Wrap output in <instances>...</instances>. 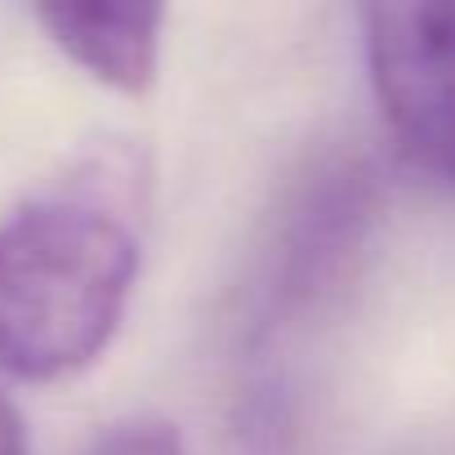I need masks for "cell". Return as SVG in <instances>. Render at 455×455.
<instances>
[{"instance_id": "8992f818", "label": "cell", "mask_w": 455, "mask_h": 455, "mask_svg": "<svg viewBox=\"0 0 455 455\" xmlns=\"http://www.w3.org/2000/svg\"><path fill=\"white\" fill-rule=\"evenodd\" d=\"M0 455H28V433H23V419L14 411V402L0 388Z\"/></svg>"}, {"instance_id": "3957f363", "label": "cell", "mask_w": 455, "mask_h": 455, "mask_svg": "<svg viewBox=\"0 0 455 455\" xmlns=\"http://www.w3.org/2000/svg\"><path fill=\"white\" fill-rule=\"evenodd\" d=\"M45 36L94 81L121 90V94H143L156 81L161 68V28L165 10L156 5H54L32 10Z\"/></svg>"}, {"instance_id": "5b68a950", "label": "cell", "mask_w": 455, "mask_h": 455, "mask_svg": "<svg viewBox=\"0 0 455 455\" xmlns=\"http://www.w3.org/2000/svg\"><path fill=\"white\" fill-rule=\"evenodd\" d=\"M85 455H183V437L161 415H130L108 424Z\"/></svg>"}, {"instance_id": "277c9868", "label": "cell", "mask_w": 455, "mask_h": 455, "mask_svg": "<svg viewBox=\"0 0 455 455\" xmlns=\"http://www.w3.org/2000/svg\"><path fill=\"white\" fill-rule=\"evenodd\" d=\"M375 219V183L362 165H339L331 170L308 205L295 219L291 233V251L282 264V299L299 304L313 299L322 291H331L344 268L353 264V255L362 251L366 233Z\"/></svg>"}, {"instance_id": "6da1fadb", "label": "cell", "mask_w": 455, "mask_h": 455, "mask_svg": "<svg viewBox=\"0 0 455 455\" xmlns=\"http://www.w3.org/2000/svg\"><path fill=\"white\" fill-rule=\"evenodd\" d=\"M134 174L99 161L0 219V366L50 384L94 366L139 277Z\"/></svg>"}, {"instance_id": "7a4b0ae2", "label": "cell", "mask_w": 455, "mask_h": 455, "mask_svg": "<svg viewBox=\"0 0 455 455\" xmlns=\"http://www.w3.org/2000/svg\"><path fill=\"white\" fill-rule=\"evenodd\" d=\"M362 41L388 139L411 170L455 192V0L366 5Z\"/></svg>"}]
</instances>
